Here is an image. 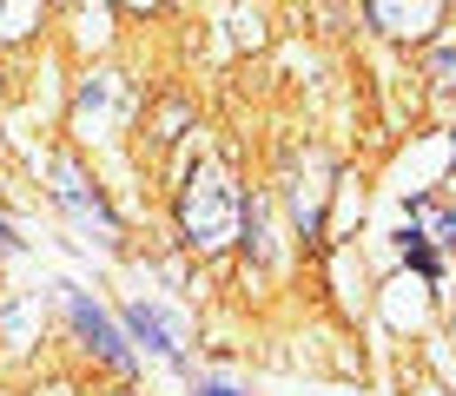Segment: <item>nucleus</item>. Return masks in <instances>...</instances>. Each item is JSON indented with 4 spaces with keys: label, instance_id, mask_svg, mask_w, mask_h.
<instances>
[{
    "label": "nucleus",
    "instance_id": "f257e3e1",
    "mask_svg": "<svg viewBox=\"0 0 456 396\" xmlns=\"http://www.w3.org/2000/svg\"><path fill=\"white\" fill-rule=\"evenodd\" d=\"M245 225V198L239 185H232L225 166H192V179H185L179 192V231L192 251H225L232 238Z\"/></svg>",
    "mask_w": 456,
    "mask_h": 396
},
{
    "label": "nucleus",
    "instance_id": "f03ea898",
    "mask_svg": "<svg viewBox=\"0 0 456 396\" xmlns=\"http://www.w3.org/2000/svg\"><path fill=\"white\" fill-rule=\"evenodd\" d=\"M370 20L390 40H430L444 27V0H370Z\"/></svg>",
    "mask_w": 456,
    "mask_h": 396
},
{
    "label": "nucleus",
    "instance_id": "7ed1b4c3",
    "mask_svg": "<svg viewBox=\"0 0 456 396\" xmlns=\"http://www.w3.org/2000/svg\"><path fill=\"white\" fill-rule=\"evenodd\" d=\"M67 291V311H73V324H80V337L100 351L113 370H133V357H126V343H119V330H113V317H106L100 304H86V291H73V284H60Z\"/></svg>",
    "mask_w": 456,
    "mask_h": 396
},
{
    "label": "nucleus",
    "instance_id": "20e7f679",
    "mask_svg": "<svg viewBox=\"0 0 456 396\" xmlns=\"http://www.w3.org/2000/svg\"><path fill=\"white\" fill-rule=\"evenodd\" d=\"M53 179H60V185H53L60 205H67V212L80 218V225H100V238H113V212L100 205V192H93L80 172H73V166H53Z\"/></svg>",
    "mask_w": 456,
    "mask_h": 396
},
{
    "label": "nucleus",
    "instance_id": "39448f33",
    "mask_svg": "<svg viewBox=\"0 0 456 396\" xmlns=\"http://www.w3.org/2000/svg\"><path fill=\"white\" fill-rule=\"evenodd\" d=\"M126 106H133V100L119 93V73H100V79L80 93V125H106L113 113H126Z\"/></svg>",
    "mask_w": 456,
    "mask_h": 396
},
{
    "label": "nucleus",
    "instance_id": "423d86ee",
    "mask_svg": "<svg viewBox=\"0 0 456 396\" xmlns=\"http://www.w3.org/2000/svg\"><path fill=\"white\" fill-rule=\"evenodd\" d=\"M126 330H133L139 343H152L159 357H179V330H172L152 304H133V311H126Z\"/></svg>",
    "mask_w": 456,
    "mask_h": 396
},
{
    "label": "nucleus",
    "instance_id": "0eeeda50",
    "mask_svg": "<svg viewBox=\"0 0 456 396\" xmlns=\"http://www.w3.org/2000/svg\"><path fill=\"white\" fill-rule=\"evenodd\" d=\"M411 225H417V238H430V245H456V212H444V205H430V198L411 205Z\"/></svg>",
    "mask_w": 456,
    "mask_h": 396
},
{
    "label": "nucleus",
    "instance_id": "6e6552de",
    "mask_svg": "<svg viewBox=\"0 0 456 396\" xmlns=\"http://www.w3.org/2000/svg\"><path fill=\"white\" fill-rule=\"evenodd\" d=\"M40 27V0H0V40H27Z\"/></svg>",
    "mask_w": 456,
    "mask_h": 396
},
{
    "label": "nucleus",
    "instance_id": "1a4fd4ad",
    "mask_svg": "<svg viewBox=\"0 0 456 396\" xmlns=\"http://www.w3.org/2000/svg\"><path fill=\"white\" fill-rule=\"evenodd\" d=\"M430 73H436V86H456V46H436V53H430Z\"/></svg>",
    "mask_w": 456,
    "mask_h": 396
},
{
    "label": "nucleus",
    "instance_id": "9d476101",
    "mask_svg": "<svg viewBox=\"0 0 456 396\" xmlns=\"http://www.w3.org/2000/svg\"><path fill=\"white\" fill-rule=\"evenodd\" d=\"M199 396H239V390H218V384H199Z\"/></svg>",
    "mask_w": 456,
    "mask_h": 396
},
{
    "label": "nucleus",
    "instance_id": "9b49d317",
    "mask_svg": "<svg viewBox=\"0 0 456 396\" xmlns=\"http://www.w3.org/2000/svg\"><path fill=\"white\" fill-rule=\"evenodd\" d=\"M34 396H73L67 384H46V390H34Z\"/></svg>",
    "mask_w": 456,
    "mask_h": 396
},
{
    "label": "nucleus",
    "instance_id": "f8f14e48",
    "mask_svg": "<svg viewBox=\"0 0 456 396\" xmlns=\"http://www.w3.org/2000/svg\"><path fill=\"white\" fill-rule=\"evenodd\" d=\"M126 7H133V13H152V7H159V0H126Z\"/></svg>",
    "mask_w": 456,
    "mask_h": 396
},
{
    "label": "nucleus",
    "instance_id": "ddd939ff",
    "mask_svg": "<svg viewBox=\"0 0 456 396\" xmlns=\"http://www.w3.org/2000/svg\"><path fill=\"white\" fill-rule=\"evenodd\" d=\"M0 245H20V238H13V231H7V225H0Z\"/></svg>",
    "mask_w": 456,
    "mask_h": 396
}]
</instances>
